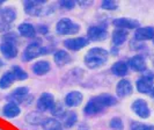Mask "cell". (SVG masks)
I'll return each mask as SVG.
<instances>
[{"label": "cell", "instance_id": "52a82bcc", "mask_svg": "<svg viewBox=\"0 0 154 130\" xmlns=\"http://www.w3.org/2000/svg\"><path fill=\"white\" fill-rule=\"evenodd\" d=\"M131 109L134 114L141 120H147L151 116V108L147 101L144 99H136L131 103Z\"/></svg>", "mask_w": 154, "mask_h": 130}, {"label": "cell", "instance_id": "f1b7e54d", "mask_svg": "<svg viewBox=\"0 0 154 130\" xmlns=\"http://www.w3.org/2000/svg\"><path fill=\"white\" fill-rule=\"evenodd\" d=\"M43 116L41 115L38 110L37 112H30L29 114L26 116V121L29 123V124H32V125H37V124H41L42 121H43Z\"/></svg>", "mask_w": 154, "mask_h": 130}, {"label": "cell", "instance_id": "7c38bea8", "mask_svg": "<svg viewBox=\"0 0 154 130\" xmlns=\"http://www.w3.org/2000/svg\"><path fill=\"white\" fill-rule=\"evenodd\" d=\"M133 40L137 42H144V41H151L154 40V27L146 26V27H139L134 31Z\"/></svg>", "mask_w": 154, "mask_h": 130}, {"label": "cell", "instance_id": "7bdbcfd3", "mask_svg": "<svg viewBox=\"0 0 154 130\" xmlns=\"http://www.w3.org/2000/svg\"><path fill=\"white\" fill-rule=\"evenodd\" d=\"M0 65H1V63H0Z\"/></svg>", "mask_w": 154, "mask_h": 130}, {"label": "cell", "instance_id": "ac0fdd59", "mask_svg": "<svg viewBox=\"0 0 154 130\" xmlns=\"http://www.w3.org/2000/svg\"><path fill=\"white\" fill-rule=\"evenodd\" d=\"M16 19V11L12 7L0 9V24L8 27Z\"/></svg>", "mask_w": 154, "mask_h": 130}, {"label": "cell", "instance_id": "b9f144b4", "mask_svg": "<svg viewBox=\"0 0 154 130\" xmlns=\"http://www.w3.org/2000/svg\"><path fill=\"white\" fill-rule=\"evenodd\" d=\"M153 44H154V40H153Z\"/></svg>", "mask_w": 154, "mask_h": 130}, {"label": "cell", "instance_id": "f546056e", "mask_svg": "<svg viewBox=\"0 0 154 130\" xmlns=\"http://www.w3.org/2000/svg\"><path fill=\"white\" fill-rule=\"evenodd\" d=\"M50 112H51V115H52V117H56V119H62L64 114L66 113V110H65V107H64V105H63L62 102H54V105L52 106V108L50 109Z\"/></svg>", "mask_w": 154, "mask_h": 130}, {"label": "cell", "instance_id": "d6986e66", "mask_svg": "<svg viewBox=\"0 0 154 130\" xmlns=\"http://www.w3.org/2000/svg\"><path fill=\"white\" fill-rule=\"evenodd\" d=\"M51 70V64L45 59H41V61L35 62L31 65V71L34 72V75L38 77L45 76L46 73H49Z\"/></svg>", "mask_w": 154, "mask_h": 130}, {"label": "cell", "instance_id": "d6a6232c", "mask_svg": "<svg viewBox=\"0 0 154 130\" xmlns=\"http://www.w3.org/2000/svg\"><path fill=\"white\" fill-rule=\"evenodd\" d=\"M101 8L106 11H116L118 8V4L115 0H103L101 2Z\"/></svg>", "mask_w": 154, "mask_h": 130}, {"label": "cell", "instance_id": "8992f818", "mask_svg": "<svg viewBox=\"0 0 154 130\" xmlns=\"http://www.w3.org/2000/svg\"><path fill=\"white\" fill-rule=\"evenodd\" d=\"M46 1L45 0H27L23 2L24 12L30 16H41L44 14Z\"/></svg>", "mask_w": 154, "mask_h": 130}, {"label": "cell", "instance_id": "74e56055", "mask_svg": "<svg viewBox=\"0 0 154 130\" xmlns=\"http://www.w3.org/2000/svg\"><path fill=\"white\" fill-rule=\"evenodd\" d=\"M78 130H89V127L85 124V123H81L79 127H78Z\"/></svg>", "mask_w": 154, "mask_h": 130}, {"label": "cell", "instance_id": "484cf974", "mask_svg": "<svg viewBox=\"0 0 154 130\" xmlns=\"http://www.w3.org/2000/svg\"><path fill=\"white\" fill-rule=\"evenodd\" d=\"M62 125L65 127V128H73L78 122V114L73 110H69V112H66L64 116L62 117Z\"/></svg>", "mask_w": 154, "mask_h": 130}, {"label": "cell", "instance_id": "60d3db41", "mask_svg": "<svg viewBox=\"0 0 154 130\" xmlns=\"http://www.w3.org/2000/svg\"><path fill=\"white\" fill-rule=\"evenodd\" d=\"M4 4V0H0V5H2Z\"/></svg>", "mask_w": 154, "mask_h": 130}, {"label": "cell", "instance_id": "f35d334b", "mask_svg": "<svg viewBox=\"0 0 154 130\" xmlns=\"http://www.w3.org/2000/svg\"><path fill=\"white\" fill-rule=\"evenodd\" d=\"M111 52H112L114 55L118 54V48H117V46H112V49H111Z\"/></svg>", "mask_w": 154, "mask_h": 130}, {"label": "cell", "instance_id": "d590c367", "mask_svg": "<svg viewBox=\"0 0 154 130\" xmlns=\"http://www.w3.org/2000/svg\"><path fill=\"white\" fill-rule=\"evenodd\" d=\"M36 31L39 33V34H42V35H46V34L49 33V27H48L46 24H42V23H39L38 26L36 27Z\"/></svg>", "mask_w": 154, "mask_h": 130}, {"label": "cell", "instance_id": "30bf717a", "mask_svg": "<svg viewBox=\"0 0 154 130\" xmlns=\"http://www.w3.org/2000/svg\"><path fill=\"white\" fill-rule=\"evenodd\" d=\"M63 44H64V46L67 50H71V51H80V50H82L84 48H86V46L89 44V41H88L87 37L78 36V37L66 38Z\"/></svg>", "mask_w": 154, "mask_h": 130}, {"label": "cell", "instance_id": "4fadbf2b", "mask_svg": "<svg viewBox=\"0 0 154 130\" xmlns=\"http://www.w3.org/2000/svg\"><path fill=\"white\" fill-rule=\"evenodd\" d=\"M112 24L116 28H121V29H125V30L137 29L140 27L138 20L131 19V17H117L112 21Z\"/></svg>", "mask_w": 154, "mask_h": 130}, {"label": "cell", "instance_id": "8fae6325", "mask_svg": "<svg viewBox=\"0 0 154 130\" xmlns=\"http://www.w3.org/2000/svg\"><path fill=\"white\" fill-rule=\"evenodd\" d=\"M133 92V85L132 83L126 79V78H122L117 85H116V94H117V98H126V97H130Z\"/></svg>", "mask_w": 154, "mask_h": 130}, {"label": "cell", "instance_id": "cb8c5ba5", "mask_svg": "<svg viewBox=\"0 0 154 130\" xmlns=\"http://www.w3.org/2000/svg\"><path fill=\"white\" fill-rule=\"evenodd\" d=\"M128 71H129V65H128V62L125 61H117L111 66V73L119 78H124L126 76Z\"/></svg>", "mask_w": 154, "mask_h": 130}, {"label": "cell", "instance_id": "1f68e13d", "mask_svg": "<svg viewBox=\"0 0 154 130\" xmlns=\"http://www.w3.org/2000/svg\"><path fill=\"white\" fill-rule=\"evenodd\" d=\"M109 127L112 130H124L123 120L118 116H115L109 121Z\"/></svg>", "mask_w": 154, "mask_h": 130}, {"label": "cell", "instance_id": "277c9868", "mask_svg": "<svg viewBox=\"0 0 154 130\" xmlns=\"http://www.w3.org/2000/svg\"><path fill=\"white\" fill-rule=\"evenodd\" d=\"M7 99L9 100V102H14L16 105H19V103L29 105L34 99V97L29 93V88L27 86H21V87L15 88L8 95Z\"/></svg>", "mask_w": 154, "mask_h": 130}, {"label": "cell", "instance_id": "5bb4252c", "mask_svg": "<svg viewBox=\"0 0 154 130\" xmlns=\"http://www.w3.org/2000/svg\"><path fill=\"white\" fill-rule=\"evenodd\" d=\"M129 69L133 70L136 72H145L147 70V64L145 56L143 55H134L128 61Z\"/></svg>", "mask_w": 154, "mask_h": 130}, {"label": "cell", "instance_id": "9a60e30c", "mask_svg": "<svg viewBox=\"0 0 154 130\" xmlns=\"http://www.w3.org/2000/svg\"><path fill=\"white\" fill-rule=\"evenodd\" d=\"M84 101V94L79 91H71L65 95L64 103L69 108L79 107Z\"/></svg>", "mask_w": 154, "mask_h": 130}, {"label": "cell", "instance_id": "d4e9b609", "mask_svg": "<svg viewBox=\"0 0 154 130\" xmlns=\"http://www.w3.org/2000/svg\"><path fill=\"white\" fill-rule=\"evenodd\" d=\"M41 125H42L43 130H62L63 128L62 122L58 119L52 117V116L51 117H45L42 121Z\"/></svg>", "mask_w": 154, "mask_h": 130}, {"label": "cell", "instance_id": "8d00e7d4", "mask_svg": "<svg viewBox=\"0 0 154 130\" xmlns=\"http://www.w3.org/2000/svg\"><path fill=\"white\" fill-rule=\"evenodd\" d=\"M78 4L80 7H89L93 5V1H79Z\"/></svg>", "mask_w": 154, "mask_h": 130}, {"label": "cell", "instance_id": "7402d4cb", "mask_svg": "<svg viewBox=\"0 0 154 130\" xmlns=\"http://www.w3.org/2000/svg\"><path fill=\"white\" fill-rule=\"evenodd\" d=\"M17 31L19 34L26 38H34L36 36V27L34 24H31L29 22H22L19 24L17 27Z\"/></svg>", "mask_w": 154, "mask_h": 130}, {"label": "cell", "instance_id": "ffe728a7", "mask_svg": "<svg viewBox=\"0 0 154 130\" xmlns=\"http://www.w3.org/2000/svg\"><path fill=\"white\" fill-rule=\"evenodd\" d=\"M54 62L57 66L62 68V66H65V65L69 64L72 62V58H71V55L66 50L58 49V50L54 51Z\"/></svg>", "mask_w": 154, "mask_h": 130}, {"label": "cell", "instance_id": "ab89813d", "mask_svg": "<svg viewBox=\"0 0 154 130\" xmlns=\"http://www.w3.org/2000/svg\"><path fill=\"white\" fill-rule=\"evenodd\" d=\"M151 97L154 99V86H153V88H152V92H151Z\"/></svg>", "mask_w": 154, "mask_h": 130}, {"label": "cell", "instance_id": "e575fe53", "mask_svg": "<svg viewBox=\"0 0 154 130\" xmlns=\"http://www.w3.org/2000/svg\"><path fill=\"white\" fill-rule=\"evenodd\" d=\"M77 5V1L74 0H60L59 1V6L64 9H73Z\"/></svg>", "mask_w": 154, "mask_h": 130}, {"label": "cell", "instance_id": "ba28073f", "mask_svg": "<svg viewBox=\"0 0 154 130\" xmlns=\"http://www.w3.org/2000/svg\"><path fill=\"white\" fill-rule=\"evenodd\" d=\"M87 38L89 42H103L108 38V30L102 26H91L87 29Z\"/></svg>", "mask_w": 154, "mask_h": 130}, {"label": "cell", "instance_id": "7a4b0ae2", "mask_svg": "<svg viewBox=\"0 0 154 130\" xmlns=\"http://www.w3.org/2000/svg\"><path fill=\"white\" fill-rule=\"evenodd\" d=\"M81 29L80 24L74 22L69 17H62L56 23V33L62 36H71L75 35Z\"/></svg>", "mask_w": 154, "mask_h": 130}, {"label": "cell", "instance_id": "9c48e42d", "mask_svg": "<svg viewBox=\"0 0 154 130\" xmlns=\"http://www.w3.org/2000/svg\"><path fill=\"white\" fill-rule=\"evenodd\" d=\"M56 100H54V97L52 93L49 92H44L39 95V98L37 99V102H36V107H37V110L39 113H45L48 110H50L52 106L54 105Z\"/></svg>", "mask_w": 154, "mask_h": 130}, {"label": "cell", "instance_id": "83f0119b", "mask_svg": "<svg viewBox=\"0 0 154 130\" xmlns=\"http://www.w3.org/2000/svg\"><path fill=\"white\" fill-rule=\"evenodd\" d=\"M15 81V77L12 71H6L2 76L0 77V88L1 90H7L9 88L13 83Z\"/></svg>", "mask_w": 154, "mask_h": 130}, {"label": "cell", "instance_id": "4316f807", "mask_svg": "<svg viewBox=\"0 0 154 130\" xmlns=\"http://www.w3.org/2000/svg\"><path fill=\"white\" fill-rule=\"evenodd\" d=\"M96 98L99 99V101L103 105L104 108L114 107V106L117 105V98L111 95V94H109V93H102L100 95H97Z\"/></svg>", "mask_w": 154, "mask_h": 130}, {"label": "cell", "instance_id": "5b68a950", "mask_svg": "<svg viewBox=\"0 0 154 130\" xmlns=\"http://www.w3.org/2000/svg\"><path fill=\"white\" fill-rule=\"evenodd\" d=\"M49 52V50L45 46H41L38 42H32L30 44H28L27 48L23 50L22 54V61L23 62H31L32 59L37 58L42 55H46Z\"/></svg>", "mask_w": 154, "mask_h": 130}, {"label": "cell", "instance_id": "836d02e7", "mask_svg": "<svg viewBox=\"0 0 154 130\" xmlns=\"http://www.w3.org/2000/svg\"><path fill=\"white\" fill-rule=\"evenodd\" d=\"M131 130H154V125L151 124H144L141 122H132L130 125Z\"/></svg>", "mask_w": 154, "mask_h": 130}, {"label": "cell", "instance_id": "e0dca14e", "mask_svg": "<svg viewBox=\"0 0 154 130\" xmlns=\"http://www.w3.org/2000/svg\"><path fill=\"white\" fill-rule=\"evenodd\" d=\"M0 52L2 54V56L7 59H13L17 56V46H16L15 42L12 41H4L0 44Z\"/></svg>", "mask_w": 154, "mask_h": 130}, {"label": "cell", "instance_id": "6da1fadb", "mask_svg": "<svg viewBox=\"0 0 154 130\" xmlns=\"http://www.w3.org/2000/svg\"><path fill=\"white\" fill-rule=\"evenodd\" d=\"M109 58V51L101 46L91 48L84 57V63L89 70L99 69L103 66Z\"/></svg>", "mask_w": 154, "mask_h": 130}, {"label": "cell", "instance_id": "603a6c76", "mask_svg": "<svg viewBox=\"0 0 154 130\" xmlns=\"http://www.w3.org/2000/svg\"><path fill=\"white\" fill-rule=\"evenodd\" d=\"M21 113V108L19 105H16L14 102H7L4 107H2V115L7 119H14L17 117Z\"/></svg>", "mask_w": 154, "mask_h": 130}, {"label": "cell", "instance_id": "2e32d148", "mask_svg": "<svg viewBox=\"0 0 154 130\" xmlns=\"http://www.w3.org/2000/svg\"><path fill=\"white\" fill-rule=\"evenodd\" d=\"M104 109L106 108L103 107V105L99 101V99L96 97H94L86 103V106L84 107V113L86 115H89V116H94V115L102 113Z\"/></svg>", "mask_w": 154, "mask_h": 130}, {"label": "cell", "instance_id": "44dd1931", "mask_svg": "<svg viewBox=\"0 0 154 130\" xmlns=\"http://www.w3.org/2000/svg\"><path fill=\"white\" fill-rule=\"evenodd\" d=\"M129 37V31L121 28H116L111 34V42L114 46H119L124 44L126 42V40Z\"/></svg>", "mask_w": 154, "mask_h": 130}, {"label": "cell", "instance_id": "4dcf8cb0", "mask_svg": "<svg viewBox=\"0 0 154 130\" xmlns=\"http://www.w3.org/2000/svg\"><path fill=\"white\" fill-rule=\"evenodd\" d=\"M11 71L13 72V75L15 77V80L22 81V80H27L28 79V73L21 66H19V65H13Z\"/></svg>", "mask_w": 154, "mask_h": 130}, {"label": "cell", "instance_id": "3957f363", "mask_svg": "<svg viewBox=\"0 0 154 130\" xmlns=\"http://www.w3.org/2000/svg\"><path fill=\"white\" fill-rule=\"evenodd\" d=\"M154 86V73L152 71L146 70L143 72V76L139 77L136 81V88L139 93L143 94H151Z\"/></svg>", "mask_w": 154, "mask_h": 130}]
</instances>
